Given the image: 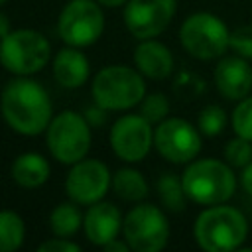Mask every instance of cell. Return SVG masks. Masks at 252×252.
I'll use <instances>...</instances> for the list:
<instances>
[{
    "label": "cell",
    "instance_id": "cell-1",
    "mask_svg": "<svg viewBox=\"0 0 252 252\" xmlns=\"http://www.w3.org/2000/svg\"><path fill=\"white\" fill-rule=\"evenodd\" d=\"M0 112L6 124L22 136H37L47 130L53 108L51 98L35 79L16 75L0 94Z\"/></svg>",
    "mask_w": 252,
    "mask_h": 252
},
{
    "label": "cell",
    "instance_id": "cell-2",
    "mask_svg": "<svg viewBox=\"0 0 252 252\" xmlns=\"http://www.w3.org/2000/svg\"><path fill=\"white\" fill-rule=\"evenodd\" d=\"M248 236L246 217L230 205H209L193 222V238L205 252L238 250Z\"/></svg>",
    "mask_w": 252,
    "mask_h": 252
},
{
    "label": "cell",
    "instance_id": "cell-3",
    "mask_svg": "<svg viewBox=\"0 0 252 252\" xmlns=\"http://www.w3.org/2000/svg\"><path fill=\"white\" fill-rule=\"evenodd\" d=\"M181 181L189 201L209 207L226 203L236 191V175L226 159L201 158L187 163Z\"/></svg>",
    "mask_w": 252,
    "mask_h": 252
},
{
    "label": "cell",
    "instance_id": "cell-4",
    "mask_svg": "<svg viewBox=\"0 0 252 252\" xmlns=\"http://www.w3.org/2000/svg\"><path fill=\"white\" fill-rule=\"evenodd\" d=\"M91 94L106 110H128L138 106L146 96V81L136 67L108 65L94 75Z\"/></svg>",
    "mask_w": 252,
    "mask_h": 252
},
{
    "label": "cell",
    "instance_id": "cell-5",
    "mask_svg": "<svg viewBox=\"0 0 252 252\" xmlns=\"http://www.w3.org/2000/svg\"><path fill=\"white\" fill-rule=\"evenodd\" d=\"M51 59V45L47 37L32 28L12 30L0 39V63L12 75L30 77L41 71Z\"/></svg>",
    "mask_w": 252,
    "mask_h": 252
},
{
    "label": "cell",
    "instance_id": "cell-6",
    "mask_svg": "<svg viewBox=\"0 0 252 252\" xmlns=\"http://www.w3.org/2000/svg\"><path fill=\"white\" fill-rule=\"evenodd\" d=\"M45 144L59 163L73 165L87 158L91 150V124L75 110H63L55 114L45 130Z\"/></svg>",
    "mask_w": 252,
    "mask_h": 252
},
{
    "label": "cell",
    "instance_id": "cell-7",
    "mask_svg": "<svg viewBox=\"0 0 252 252\" xmlns=\"http://www.w3.org/2000/svg\"><path fill=\"white\" fill-rule=\"evenodd\" d=\"M230 32L226 24L211 12L189 14L179 28V41L183 49L201 61L219 59L228 49Z\"/></svg>",
    "mask_w": 252,
    "mask_h": 252
},
{
    "label": "cell",
    "instance_id": "cell-8",
    "mask_svg": "<svg viewBox=\"0 0 252 252\" xmlns=\"http://www.w3.org/2000/svg\"><path fill=\"white\" fill-rule=\"evenodd\" d=\"M122 236L134 252H159L169 240V220L158 205L140 201L126 213Z\"/></svg>",
    "mask_w": 252,
    "mask_h": 252
},
{
    "label": "cell",
    "instance_id": "cell-9",
    "mask_svg": "<svg viewBox=\"0 0 252 252\" xmlns=\"http://www.w3.org/2000/svg\"><path fill=\"white\" fill-rule=\"evenodd\" d=\"M104 32V14L96 0H69L57 18V35L65 45L89 47Z\"/></svg>",
    "mask_w": 252,
    "mask_h": 252
},
{
    "label": "cell",
    "instance_id": "cell-10",
    "mask_svg": "<svg viewBox=\"0 0 252 252\" xmlns=\"http://www.w3.org/2000/svg\"><path fill=\"white\" fill-rule=\"evenodd\" d=\"M201 132L185 118H165L154 130V148L169 163H189L201 152Z\"/></svg>",
    "mask_w": 252,
    "mask_h": 252
},
{
    "label": "cell",
    "instance_id": "cell-11",
    "mask_svg": "<svg viewBox=\"0 0 252 252\" xmlns=\"http://www.w3.org/2000/svg\"><path fill=\"white\" fill-rule=\"evenodd\" d=\"M154 124L142 114H124L110 126V148L126 163L142 161L154 146Z\"/></svg>",
    "mask_w": 252,
    "mask_h": 252
},
{
    "label": "cell",
    "instance_id": "cell-12",
    "mask_svg": "<svg viewBox=\"0 0 252 252\" xmlns=\"http://www.w3.org/2000/svg\"><path fill=\"white\" fill-rule=\"evenodd\" d=\"M112 187V175L104 161L94 158H83L71 165L65 177V191L77 205H93L100 201Z\"/></svg>",
    "mask_w": 252,
    "mask_h": 252
},
{
    "label": "cell",
    "instance_id": "cell-13",
    "mask_svg": "<svg viewBox=\"0 0 252 252\" xmlns=\"http://www.w3.org/2000/svg\"><path fill=\"white\" fill-rule=\"evenodd\" d=\"M175 12L177 0H128L122 20L136 39H152L171 24Z\"/></svg>",
    "mask_w": 252,
    "mask_h": 252
},
{
    "label": "cell",
    "instance_id": "cell-14",
    "mask_svg": "<svg viewBox=\"0 0 252 252\" xmlns=\"http://www.w3.org/2000/svg\"><path fill=\"white\" fill-rule=\"evenodd\" d=\"M213 81L217 91L226 100H240L250 94L252 91V67L248 59L240 55H228L220 57V61L215 65Z\"/></svg>",
    "mask_w": 252,
    "mask_h": 252
},
{
    "label": "cell",
    "instance_id": "cell-15",
    "mask_svg": "<svg viewBox=\"0 0 252 252\" xmlns=\"http://www.w3.org/2000/svg\"><path fill=\"white\" fill-rule=\"evenodd\" d=\"M122 213L116 205L108 201H96L89 205L85 217H83V232L87 240L94 246H104L110 240L118 238V232H122Z\"/></svg>",
    "mask_w": 252,
    "mask_h": 252
},
{
    "label": "cell",
    "instance_id": "cell-16",
    "mask_svg": "<svg viewBox=\"0 0 252 252\" xmlns=\"http://www.w3.org/2000/svg\"><path fill=\"white\" fill-rule=\"evenodd\" d=\"M134 67L152 81H163L173 73L175 59L171 49L158 41L156 37L152 39H140V43L134 49Z\"/></svg>",
    "mask_w": 252,
    "mask_h": 252
},
{
    "label": "cell",
    "instance_id": "cell-17",
    "mask_svg": "<svg viewBox=\"0 0 252 252\" xmlns=\"http://www.w3.org/2000/svg\"><path fill=\"white\" fill-rule=\"evenodd\" d=\"M51 71L53 79L63 89H79L91 77V63L87 55L81 51V47L67 45L55 53Z\"/></svg>",
    "mask_w": 252,
    "mask_h": 252
},
{
    "label": "cell",
    "instance_id": "cell-18",
    "mask_svg": "<svg viewBox=\"0 0 252 252\" xmlns=\"http://www.w3.org/2000/svg\"><path fill=\"white\" fill-rule=\"evenodd\" d=\"M10 175L16 185H20L24 189H35V187H41L43 183H47V179L51 175V167H49V161L41 154L24 152L12 161Z\"/></svg>",
    "mask_w": 252,
    "mask_h": 252
},
{
    "label": "cell",
    "instance_id": "cell-19",
    "mask_svg": "<svg viewBox=\"0 0 252 252\" xmlns=\"http://www.w3.org/2000/svg\"><path fill=\"white\" fill-rule=\"evenodd\" d=\"M112 191L118 199L140 203L148 197L150 187L146 177L134 167H120L112 173Z\"/></svg>",
    "mask_w": 252,
    "mask_h": 252
},
{
    "label": "cell",
    "instance_id": "cell-20",
    "mask_svg": "<svg viewBox=\"0 0 252 252\" xmlns=\"http://www.w3.org/2000/svg\"><path fill=\"white\" fill-rule=\"evenodd\" d=\"M83 213L75 201H65L53 207L49 215V228L53 236H63V238H73L79 228H83Z\"/></svg>",
    "mask_w": 252,
    "mask_h": 252
},
{
    "label": "cell",
    "instance_id": "cell-21",
    "mask_svg": "<svg viewBox=\"0 0 252 252\" xmlns=\"http://www.w3.org/2000/svg\"><path fill=\"white\" fill-rule=\"evenodd\" d=\"M156 191H158V197H159L161 207L167 209V211H171V213H181L185 209L187 201H189L181 177L175 175V173H171V171H165V173H161L158 177Z\"/></svg>",
    "mask_w": 252,
    "mask_h": 252
},
{
    "label": "cell",
    "instance_id": "cell-22",
    "mask_svg": "<svg viewBox=\"0 0 252 252\" xmlns=\"http://www.w3.org/2000/svg\"><path fill=\"white\" fill-rule=\"evenodd\" d=\"M26 224L14 211H0V252H14L24 244Z\"/></svg>",
    "mask_w": 252,
    "mask_h": 252
},
{
    "label": "cell",
    "instance_id": "cell-23",
    "mask_svg": "<svg viewBox=\"0 0 252 252\" xmlns=\"http://www.w3.org/2000/svg\"><path fill=\"white\" fill-rule=\"evenodd\" d=\"M224 126H226V112L219 104H207L197 116V128L207 138L219 136L224 130Z\"/></svg>",
    "mask_w": 252,
    "mask_h": 252
},
{
    "label": "cell",
    "instance_id": "cell-24",
    "mask_svg": "<svg viewBox=\"0 0 252 252\" xmlns=\"http://www.w3.org/2000/svg\"><path fill=\"white\" fill-rule=\"evenodd\" d=\"M230 124L236 136H242L252 142V94L238 100L230 114Z\"/></svg>",
    "mask_w": 252,
    "mask_h": 252
},
{
    "label": "cell",
    "instance_id": "cell-25",
    "mask_svg": "<svg viewBox=\"0 0 252 252\" xmlns=\"http://www.w3.org/2000/svg\"><path fill=\"white\" fill-rule=\"evenodd\" d=\"M140 114L150 120L152 124H159L169 114V100L163 93H152L146 94L140 102Z\"/></svg>",
    "mask_w": 252,
    "mask_h": 252
},
{
    "label": "cell",
    "instance_id": "cell-26",
    "mask_svg": "<svg viewBox=\"0 0 252 252\" xmlns=\"http://www.w3.org/2000/svg\"><path fill=\"white\" fill-rule=\"evenodd\" d=\"M224 159L232 165V167H246L252 161V142L242 138V136H234L232 140H228L224 144Z\"/></svg>",
    "mask_w": 252,
    "mask_h": 252
},
{
    "label": "cell",
    "instance_id": "cell-27",
    "mask_svg": "<svg viewBox=\"0 0 252 252\" xmlns=\"http://www.w3.org/2000/svg\"><path fill=\"white\" fill-rule=\"evenodd\" d=\"M228 49H232L236 55L244 59H252V24L238 26L230 32Z\"/></svg>",
    "mask_w": 252,
    "mask_h": 252
},
{
    "label": "cell",
    "instance_id": "cell-28",
    "mask_svg": "<svg viewBox=\"0 0 252 252\" xmlns=\"http://www.w3.org/2000/svg\"><path fill=\"white\" fill-rule=\"evenodd\" d=\"M37 252H81V246L77 242H73L71 238L53 236L49 240H43L37 246Z\"/></svg>",
    "mask_w": 252,
    "mask_h": 252
},
{
    "label": "cell",
    "instance_id": "cell-29",
    "mask_svg": "<svg viewBox=\"0 0 252 252\" xmlns=\"http://www.w3.org/2000/svg\"><path fill=\"white\" fill-rule=\"evenodd\" d=\"M106 108H102V106H98L96 102L93 104V106H87L85 108V118H87V122L91 124V128H100L104 122H106Z\"/></svg>",
    "mask_w": 252,
    "mask_h": 252
},
{
    "label": "cell",
    "instance_id": "cell-30",
    "mask_svg": "<svg viewBox=\"0 0 252 252\" xmlns=\"http://www.w3.org/2000/svg\"><path fill=\"white\" fill-rule=\"evenodd\" d=\"M240 185H242L244 193H248L252 197V161L246 167H242V171H240Z\"/></svg>",
    "mask_w": 252,
    "mask_h": 252
},
{
    "label": "cell",
    "instance_id": "cell-31",
    "mask_svg": "<svg viewBox=\"0 0 252 252\" xmlns=\"http://www.w3.org/2000/svg\"><path fill=\"white\" fill-rule=\"evenodd\" d=\"M102 250H104V252H128L130 246H128L126 240H118V238H114V240H110L108 244H104Z\"/></svg>",
    "mask_w": 252,
    "mask_h": 252
},
{
    "label": "cell",
    "instance_id": "cell-32",
    "mask_svg": "<svg viewBox=\"0 0 252 252\" xmlns=\"http://www.w3.org/2000/svg\"><path fill=\"white\" fill-rule=\"evenodd\" d=\"M12 32V26H10V20L4 12H0V39H4L8 33Z\"/></svg>",
    "mask_w": 252,
    "mask_h": 252
},
{
    "label": "cell",
    "instance_id": "cell-33",
    "mask_svg": "<svg viewBox=\"0 0 252 252\" xmlns=\"http://www.w3.org/2000/svg\"><path fill=\"white\" fill-rule=\"evenodd\" d=\"M100 6H106V8H118V6H124L128 0H96Z\"/></svg>",
    "mask_w": 252,
    "mask_h": 252
},
{
    "label": "cell",
    "instance_id": "cell-34",
    "mask_svg": "<svg viewBox=\"0 0 252 252\" xmlns=\"http://www.w3.org/2000/svg\"><path fill=\"white\" fill-rule=\"evenodd\" d=\"M6 2H10V0H0V6H4Z\"/></svg>",
    "mask_w": 252,
    "mask_h": 252
}]
</instances>
